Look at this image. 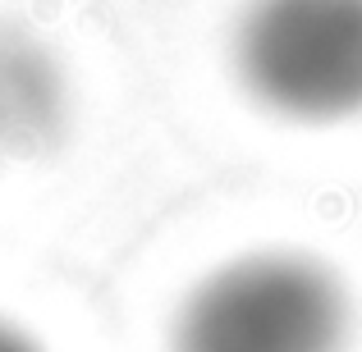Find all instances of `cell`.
I'll use <instances>...</instances> for the list:
<instances>
[{
    "instance_id": "cell-1",
    "label": "cell",
    "mask_w": 362,
    "mask_h": 352,
    "mask_svg": "<svg viewBox=\"0 0 362 352\" xmlns=\"http://www.w3.org/2000/svg\"><path fill=\"white\" fill-rule=\"evenodd\" d=\"M354 298L308 252H247L184 298L170 352H344Z\"/></svg>"
},
{
    "instance_id": "cell-2",
    "label": "cell",
    "mask_w": 362,
    "mask_h": 352,
    "mask_svg": "<svg viewBox=\"0 0 362 352\" xmlns=\"http://www.w3.org/2000/svg\"><path fill=\"white\" fill-rule=\"evenodd\" d=\"M234 73L262 110L289 123L362 115V0H247Z\"/></svg>"
},
{
    "instance_id": "cell-3",
    "label": "cell",
    "mask_w": 362,
    "mask_h": 352,
    "mask_svg": "<svg viewBox=\"0 0 362 352\" xmlns=\"http://www.w3.org/2000/svg\"><path fill=\"white\" fill-rule=\"evenodd\" d=\"M69 128L64 64L37 37L0 28V156H42Z\"/></svg>"
},
{
    "instance_id": "cell-4",
    "label": "cell",
    "mask_w": 362,
    "mask_h": 352,
    "mask_svg": "<svg viewBox=\"0 0 362 352\" xmlns=\"http://www.w3.org/2000/svg\"><path fill=\"white\" fill-rule=\"evenodd\" d=\"M0 352H42V348H37L28 334H18L14 325H5V320H0Z\"/></svg>"
}]
</instances>
